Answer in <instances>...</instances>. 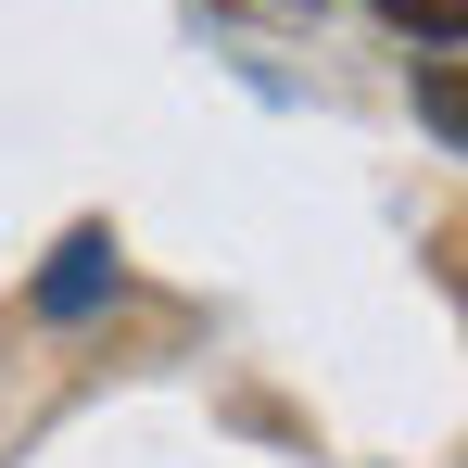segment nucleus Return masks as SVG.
Masks as SVG:
<instances>
[{
	"label": "nucleus",
	"mask_w": 468,
	"mask_h": 468,
	"mask_svg": "<svg viewBox=\"0 0 468 468\" xmlns=\"http://www.w3.org/2000/svg\"><path fill=\"white\" fill-rule=\"evenodd\" d=\"M101 292H114V229H64V240H51V266H38V292H26V304L51 316V329H77V316L101 304Z\"/></svg>",
	"instance_id": "f257e3e1"
},
{
	"label": "nucleus",
	"mask_w": 468,
	"mask_h": 468,
	"mask_svg": "<svg viewBox=\"0 0 468 468\" xmlns=\"http://www.w3.org/2000/svg\"><path fill=\"white\" fill-rule=\"evenodd\" d=\"M380 26H405V38H431V51H456V26H468V0H367Z\"/></svg>",
	"instance_id": "f03ea898"
},
{
	"label": "nucleus",
	"mask_w": 468,
	"mask_h": 468,
	"mask_svg": "<svg viewBox=\"0 0 468 468\" xmlns=\"http://www.w3.org/2000/svg\"><path fill=\"white\" fill-rule=\"evenodd\" d=\"M418 114H431V140H468V89H456V64H418Z\"/></svg>",
	"instance_id": "7ed1b4c3"
}]
</instances>
